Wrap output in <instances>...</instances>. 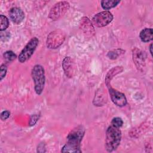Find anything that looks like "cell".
Segmentation results:
<instances>
[{
	"mask_svg": "<svg viewBox=\"0 0 153 153\" xmlns=\"http://www.w3.org/2000/svg\"><path fill=\"white\" fill-rule=\"evenodd\" d=\"M85 133L83 126H78L73 128L67 136V142L62 148V152H81L80 144Z\"/></svg>",
	"mask_w": 153,
	"mask_h": 153,
	"instance_id": "1",
	"label": "cell"
},
{
	"mask_svg": "<svg viewBox=\"0 0 153 153\" xmlns=\"http://www.w3.org/2000/svg\"><path fill=\"white\" fill-rule=\"evenodd\" d=\"M121 139V131L120 128L111 124L106 132L105 148L108 152H112L120 145Z\"/></svg>",
	"mask_w": 153,
	"mask_h": 153,
	"instance_id": "2",
	"label": "cell"
},
{
	"mask_svg": "<svg viewBox=\"0 0 153 153\" xmlns=\"http://www.w3.org/2000/svg\"><path fill=\"white\" fill-rule=\"evenodd\" d=\"M31 75L34 82V88L37 94L40 95L44 88L45 77L44 68L40 65H35L31 71Z\"/></svg>",
	"mask_w": 153,
	"mask_h": 153,
	"instance_id": "3",
	"label": "cell"
},
{
	"mask_svg": "<svg viewBox=\"0 0 153 153\" xmlns=\"http://www.w3.org/2000/svg\"><path fill=\"white\" fill-rule=\"evenodd\" d=\"M65 33L61 30H56L47 36L46 45L48 48L55 49L60 47L65 39Z\"/></svg>",
	"mask_w": 153,
	"mask_h": 153,
	"instance_id": "4",
	"label": "cell"
},
{
	"mask_svg": "<svg viewBox=\"0 0 153 153\" xmlns=\"http://www.w3.org/2000/svg\"><path fill=\"white\" fill-rule=\"evenodd\" d=\"M39 43V40L36 37L32 38L23 48L19 55L18 60L20 63H24L28 60L33 55Z\"/></svg>",
	"mask_w": 153,
	"mask_h": 153,
	"instance_id": "5",
	"label": "cell"
},
{
	"mask_svg": "<svg viewBox=\"0 0 153 153\" xmlns=\"http://www.w3.org/2000/svg\"><path fill=\"white\" fill-rule=\"evenodd\" d=\"M69 3L67 1H60L55 4L51 8L48 17L52 20H57L61 18L69 10Z\"/></svg>",
	"mask_w": 153,
	"mask_h": 153,
	"instance_id": "6",
	"label": "cell"
},
{
	"mask_svg": "<svg viewBox=\"0 0 153 153\" xmlns=\"http://www.w3.org/2000/svg\"><path fill=\"white\" fill-rule=\"evenodd\" d=\"M113 15L109 11H103L94 16L92 23L96 27H101L107 26L113 20Z\"/></svg>",
	"mask_w": 153,
	"mask_h": 153,
	"instance_id": "7",
	"label": "cell"
},
{
	"mask_svg": "<svg viewBox=\"0 0 153 153\" xmlns=\"http://www.w3.org/2000/svg\"><path fill=\"white\" fill-rule=\"evenodd\" d=\"M106 85L108 88L109 93L112 102L119 107L124 106L127 104V99L124 94L112 88L110 83L106 84Z\"/></svg>",
	"mask_w": 153,
	"mask_h": 153,
	"instance_id": "8",
	"label": "cell"
},
{
	"mask_svg": "<svg viewBox=\"0 0 153 153\" xmlns=\"http://www.w3.org/2000/svg\"><path fill=\"white\" fill-rule=\"evenodd\" d=\"M62 68L65 75L68 78H72L75 72V65L72 59L66 57L62 62Z\"/></svg>",
	"mask_w": 153,
	"mask_h": 153,
	"instance_id": "9",
	"label": "cell"
},
{
	"mask_svg": "<svg viewBox=\"0 0 153 153\" xmlns=\"http://www.w3.org/2000/svg\"><path fill=\"white\" fill-rule=\"evenodd\" d=\"M9 16L11 20L16 25L20 24L25 18V13L19 7L11 8L9 11Z\"/></svg>",
	"mask_w": 153,
	"mask_h": 153,
	"instance_id": "10",
	"label": "cell"
},
{
	"mask_svg": "<svg viewBox=\"0 0 153 153\" xmlns=\"http://www.w3.org/2000/svg\"><path fill=\"white\" fill-rule=\"evenodd\" d=\"M145 53L137 48H134L133 51V60L139 69L145 66Z\"/></svg>",
	"mask_w": 153,
	"mask_h": 153,
	"instance_id": "11",
	"label": "cell"
},
{
	"mask_svg": "<svg viewBox=\"0 0 153 153\" xmlns=\"http://www.w3.org/2000/svg\"><path fill=\"white\" fill-rule=\"evenodd\" d=\"M93 23L91 22L90 19L86 17H84L81 19L80 22L81 29L87 35H93L95 33Z\"/></svg>",
	"mask_w": 153,
	"mask_h": 153,
	"instance_id": "12",
	"label": "cell"
},
{
	"mask_svg": "<svg viewBox=\"0 0 153 153\" xmlns=\"http://www.w3.org/2000/svg\"><path fill=\"white\" fill-rule=\"evenodd\" d=\"M140 38L144 42H149L153 39V31L152 28H145L142 29L139 34Z\"/></svg>",
	"mask_w": 153,
	"mask_h": 153,
	"instance_id": "13",
	"label": "cell"
},
{
	"mask_svg": "<svg viewBox=\"0 0 153 153\" xmlns=\"http://www.w3.org/2000/svg\"><path fill=\"white\" fill-rule=\"evenodd\" d=\"M123 71V68L122 66H115V67H114L113 68H112L108 72V74H106V75L105 76V81L106 84L111 83V81L114 77V76H115L121 72Z\"/></svg>",
	"mask_w": 153,
	"mask_h": 153,
	"instance_id": "14",
	"label": "cell"
},
{
	"mask_svg": "<svg viewBox=\"0 0 153 153\" xmlns=\"http://www.w3.org/2000/svg\"><path fill=\"white\" fill-rule=\"evenodd\" d=\"M120 2L119 0H103L101 1V6L104 10H109L116 7Z\"/></svg>",
	"mask_w": 153,
	"mask_h": 153,
	"instance_id": "15",
	"label": "cell"
},
{
	"mask_svg": "<svg viewBox=\"0 0 153 153\" xmlns=\"http://www.w3.org/2000/svg\"><path fill=\"white\" fill-rule=\"evenodd\" d=\"M124 52H125V51L122 49H115V50L109 51L107 54V56L110 59L114 60V59H117L121 54H124Z\"/></svg>",
	"mask_w": 153,
	"mask_h": 153,
	"instance_id": "16",
	"label": "cell"
},
{
	"mask_svg": "<svg viewBox=\"0 0 153 153\" xmlns=\"http://www.w3.org/2000/svg\"><path fill=\"white\" fill-rule=\"evenodd\" d=\"M9 25V21L7 17L4 15L0 16V30L2 32L5 30Z\"/></svg>",
	"mask_w": 153,
	"mask_h": 153,
	"instance_id": "17",
	"label": "cell"
},
{
	"mask_svg": "<svg viewBox=\"0 0 153 153\" xmlns=\"http://www.w3.org/2000/svg\"><path fill=\"white\" fill-rule=\"evenodd\" d=\"M4 59L8 62H11L15 60L17 57L16 54L12 51H7L3 54Z\"/></svg>",
	"mask_w": 153,
	"mask_h": 153,
	"instance_id": "18",
	"label": "cell"
},
{
	"mask_svg": "<svg viewBox=\"0 0 153 153\" xmlns=\"http://www.w3.org/2000/svg\"><path fill=\"white\" fill-rule=\"evenodd\" d=\"M123 124V120L120 117H115L111 121V125L120 128Z\"/></svg>",
	"mask_w": 153,
	"mask_h": 153,
	"instance_id": "19",
	"label": "cell"
},
{
	"mask_svg": "<svg viewBox=\"0 0 153 153\" xmlns=\"http://www.w3.org/2000/svg\"><path fill=\"white\" fill-rule=\"evenodd\" d=\"M7 71V68L5 65L2 64L1 65L0 67V77H1V81L2 80V79L5 76L6 73Z\"/></svg>",
	"mask_w": 153,
	"mask_h": 153,
	"instance_id": "20",
	"label": "cell"
},
{
	"mask_svg": "<svg viewBox=\"0 0 153 153\" xmlns=\"http://www.w3.org/2000/svg\"><path fill=\"white\" fill-rule=\"evenodd\" d=\"M10 116V112L8 111H4L1 114V119L2 121H5L8 119Z\"/></svg>",
	"mask_w": 153,
	"mask_h": 153,
	"instance_id": "21",
	"label": "cell"
},
{
	"mask_svg": "<svg viewBox=\"0 0 153 153\" xmlns=\"http://www.w3.org/2000/svg\"><path fill=\"white\" fill-rule=\"evenodd\" d=\"M39 119V115H38L37 114H34L33 115H32L31 118H30V126H33L35 125V124L36 123V121H38V120Z\"/></svg>",
	"mask_w": 153,
	"mask_h": 153,
	"instance_id": "22",
	"label": "cell"
},
{
	"mask_svg": "<svg viewBox=\"0 0 153 153\" xmlns=\"http://www.w3.org/2000/svg\"><path fill=\"white\" fill-rule=\"evenodd\" d=\"M152 44H151L150 45V47H149V51H150V53H151V54L152 55Z\"/></svg>",
	"mask_w": 153,
	"mask_h": 153,
	"instance_id": "23",
	"label": "cell"
}]
</instances>
